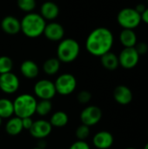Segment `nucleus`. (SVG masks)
<instances>
[{"label":"nucleus","instance_id":"obj_1","mask_svg":"<svg viewBox=\"0 0 148 149\" xmlns=\"http://www.w3.org/2000/svg\"><path fill=\"white\" fill-rule=\"evenodd\" d=\"M114 43L113 32L106 27H98L92 30L86 38V51L92 56L101 57L111 52Z\"/></svg>","mask_w":148,"mask_h":149},{"label":"nucleus","instance_id":"obj_2","mask_svg":"<svg viewBox=\"0 0 148 149\" xmlns=\"http://www.w3.org/2000/svg\"><path fill=\"white\" fill-rule=\"evenodd\" d=\"M20 24L21 31L25 37L30 38H36L44 33L46 21L41 17L39 13L32 11L26 13L20 20Z\"/></svg>","mask_w":148,"mask_h":149},{"label":"nucleus","instance_id":"obj_3","mask_svg":"<svg viewBox=\"0 0 148 149\" xmlns=\"http://www.w3.org/2000/svg\"><path fill=\"white\" fill-rule=\"evenodd\" d=\"M80 52L79 42L73 38H63L57 48V58L62 63H72L77 59Z\"/></svg>","mask_w":148,"mask_h":149},{"label":"nucleus","instance_id":"obj_4","mask_svg":"<svg viewBox=\"0 0 148 149\" xmlns=\"http://www.w3.org/2000/svg\"><path fill=\"white\" fill-rule=\"evenodd\" d=\"M36 98L29 93H22L18 95L13 101L14 114L21 119L26 117H32L36 113L37 107Z\"/></svg>","mask_w":148,"mask_h":149},{"label":"nucleus","instance_id":"obj_5","mask_svg":"<svg viewBox=\"0 0 148 149\" xmlns=\"http://www.w3.org/2000/svg\"><path fill=\"white\" fill-rule=\"evenodd\" d=\"M117 22L123 29H136L141 21L140 14L134 8H123L117 15Z\"/></svg>","mask_w":148,"mask_h":149},{"label":"nucleus","instance_id":"obj_6","mask_svg":"<svg viewBox=\"0 0 148 149\" xmlns=\"http://www.w3.org/2000/svg\"><path fill=\"white\" fill-rule=\"evenodd\" d=\"M57 93L62 96L72 94L77 87V79L71 73L60 74L54 82Z\"/></svg>","mask_w":148,"mask_h":149},{"label":"nucleus","instance_id":"obj_7","mask_svg":"<svg viewBox=\"0 0 148 149\" xmlns=\"http://www.w3.org/2000/svg\"><path fill=\"white\" fill-rule=\"evenodd\" d=\"M33 93L39 100H51L57 94L55 85L49 79H40L37 81L33 87Z\"/></svg>","mask_w":148,"mask_h":149},{"label":"nucleus","instance_id":"obj_8","mask_svg":"<svg viewBox=\"0 0 148 149\" xmlns=\"http://www.w3.org/2000/svg\"><path fill=\"white\" fill-rule=\"evenodd\" d=\"M140 55L134 47L124 48L119 54V63L124 69H133L139 64Z\"/></svg>","mask_w":148,"mask_h":149},{"label":"nucleus","instance_id":"obj_9","mask_svg":"<svg viewBox=\"0 0 148 149\" xmlns=\"http://www.w3.org/2000/svg\"><path fill=\"white\" fill-rule=\"evenodd\" d=\"M102 115V110L99 107L88 106L82 110L80 113V120L82 124L91 127L97 125L101 120Z\"/></svg>","mask_w":148,"mask_h":149},{"label":"nucleus","instance_id":"obj_10","mask_svg":"<svg viewBox=\"0 0 148 149\" xmlns=\"http://www.w3.org/2000/svg\"><path fill=\"white\" fill-rule=\"evenodd\" d=\"M20 86L18 77L10 72L0 75V90L6 94H13L17 92Z\"/></svg>","mask_w":148,"mask_h":149},{"label":"nucleus","instance_id":"obj_11","mask_svg":"<svg viewBox=\"0 0 148 149\" xmlns=\"http://www.w3.org/2000/svg\"><path fill=\"white\" fill-rule=\"evenodd\" d=\"M52 131V126L46 120H38L33 122L31 128L29 130L31 135L38 140H44L48 137Z\"/></svg>","mask_w":148,"mask_h":149},{"label":"nucleus","instance_id":"obj_12","mask_svg":"<svg viewBox=\"0 0 148 149\" xmlns=\"http://www.w3.org/2000/svg\"><path fill=\"white\" fill-rule=\"evenodd\" d=\"M43 34L50 41L59 42L64 38L65 29L61 24H59L58 22L51 21V22L46 24Z\"/></svg>","mask_w":148,"mask_h":149},{"label":"nucleus","instance_id":"obj_13","mask_svg":"<svg viewBox=\"0 0 148 149\" xmlns=\"http://www.w3.org/2000/svg\"><path fill=\"white\" fill-rule=\"evenodd\" d=\"M59 11L60 10L58 5L51 0H46L45 2H44L39 9V14L41 15V17L45 21L48 20L50 22L55 20L58 17Z\"/></svg>","mask_w":148,"mask_h":149},{"label":"nucleus","instance_id":"obj_14","mask_svg":"<svg viewBox=\"0 0 148 149\" xmlns=\"http://www.w3.org/2000/svg\"><path fill=\"white\" fill-rule=\"evenodd\" d=\"M113 95L114 100L121 106H126L130 104L133 98L132 90L125 85H120L116 86L113 90Z\"/></svg>","mask_w":148,"mask_h":149},{"label":"nucleus","instance_id":"obj_15","mask_svg":"<svg viewBox=\"0 0 148 149\" xmlns=\"http://www.w3.org/2000/svg\"><path fill=\"white\" fill-rule=\"evenodd\" d=\"M2 31L8 35H17L21 31L20 20L14 16H6L1 20Z\"/></svg>","mask_w":148,"mask_h":149},{"label":"nucleus","instance_id":"obj_16","mask_svg":"<svg viewBox=\"0 0 148 149\" xmlns=\"http://www.w3.org/2000/svg\"><path fill=\"white\" fill-rule=\"evenodd\" d=\"M114 142L113 135L108 131H99L92 138L93 146L98 149H109Z\"/></svg>","mask_w":148,"mask_h":149},{"label":"nucleus","instance_id":"obj_17","mask_svg":"<svg viewBox=\"0 0 148 149\" xmlns=\"http://www.w3.org/2000/svg\"><path fill=\"white\" fill-rule=\"evenodd\" d=\"M20 72L22 75L29 79H33L37 78L39 74V68L36 62L33 60H24L20 65Z\"/></svg>","mask_w":148,"mask_h":149},{"label":"nucleus","instance_id":"obj_18","mask_svg":"<svg viewBox=\"0 0 148 149\" xmlns=\"http://www.w3.org/2000/svg\"><path fill=\"white\" fill-rule=\"evenodd\" d=\"M24 130L22 119L17 116H12L8 119L5 124V132L10 136H17Z\"/></svg>","mask_w":148,"mask_h":149},{"label":"nucleus","instance_id":"obj_19","mask_svg":"<svg viewBox=\"0 0 148 149\" xmlns=\"http://www.w3.org/2000/svg\"><path fill=\"white\" fill-rule=\"evenodd\" d=\"M120 42L124 46V48L134 47L137 42V35L134 30L123 29L120 33Z\"/></svg>","mask_w":148,"mask_h":149},{"label":"nucleus","instance_id":"obj_20","mask_svg":"<svg viewBox=\"0 0 148 149\" xmlns=\"http://www.w3.org/2000/svg\"><path fill=\"white\" fill-rule=\"evenodd\" d=\"M100 61L103 67L109 71H114L120 66L118 55H116L112 52H109L104 54L103 56H101Z\"/></svg>","mask_w":148,"mask_h":149},{"label":"nucleus","instance_id":"obj_21","mask_svg":"<svg viewBox=\"0 0 148 149\" xmlns=\"http://www.w3.org/2000/svg\"><path fill=\"white\" fill-rule=\"evenodd\" d=\"M69 121V117L68 114L64 112V111H57L55 112L51 116L49 120L52 127H64L67 125Z\"/></svg>","mask_w":148,"mask_h":149},{"label":"nucleus","instance_id":"obj_22","mask_svg":"<svg viewBox=\"0 0 148 149\" xmlns=\"http://www.w3.org/2000/svg\"><path fill=\"white\" fill-rule=\"evenodd\" d=\"M14 115L13 101L7 98L0 99V118L9 119Z\"/></svg>","mask_w":148,"mask_h":149},{"label":"nucleus","instance_id":"obj_23","mask_svg":"<svg viewBox=\"0 0 148 149\" xmlns=\"http://www.w3.org/2000/svg\"><path fill=\"white\" fill-rule=\"evenodd\" d=\"M61 62L58 59V58H50L46 59L43 64V71L45 74L49 76L55 75L58 72L60 69Z\"/></svg>","mask_w":148,"mask_h":149},{"label":"nucleus","instance_id":"obj_24","mask_svg":"<svg viewBox=\"0 0 148 149\" xmlns=\"http://www.w3.org/2000/svg\"><path fill=\"white\" fill-rule=\"evenodd\" d=\"M52 109V104L51 100H40L37 103V107H36V113L41 116L44 117L48 115Z\"/></svg>","mask_w":148,"mask_h":149},{"label":"nucleus","instance_id":"obj_25","mask_svg":"<svg viewBox=\"0 0 148 149\" xmlns=\"http://www.w3.org/2000/svg\"><path fill=\"white\" fill-rule=\"evenodd\" d=\"M17 7L24 12H32L36 8V0H17Z\"/></svg>","mask_w":148,"mask_h":149},{"label":"nucleus","instance_id":"obj_26","mask_svg":"<svg viewBox=\"0 0 148 149\" xmlns=\"http://www.w3.org/2000/svg\"><path fill=\"white\" fill-rule=\"evenodd\" d=\"M13 61L8 56H0V75L11 72Z\"/></svg>","mask_w":148,"mask_h":149},{"label":"nucleus","instance_id":"obj_27","mask_svg":"<svg viewBox=\"0 0 148 149\" xmlns=\"http://www.w3.org/2000/svg\"><path fill=\"white\" fill-rule=\"evenodd\" d=\"M91 134L90 127L85 126L84 124H81L79 126L75 131V135L78 141H85Z\"/></svg>","mask_w":148,"mask_h":149},{"label":"nucleus","instance_id":"obj_28","mask_svg":"<svg viewBox=\"0 0 148 149\" xmlns=\"http://www.w3.org/2000/svg\"><path fill=\"white\" fill-rule=\"evenodd\" d=\"M77 100L81 104H86L92 100V93L87 90H82L78 93Z\"/></svg>","mask_w":148,"mask_h":149},{"label":"nucleus","instance_id":"obj_29","mask_svg":"<svg viewBox=\"0 0 148 149\" xmlns=\"http://www.w3.org/2000/svg\"><path fill=\"white\" fill-rule=\"evenodd\" d=\"M134 48L136 49L137 52L139 53L140 56L141 55H145L146 53H147L148 52V45L146 42H139L136 44V45L134 46Z\"/></svg>","mask_w":148,"mask_h":149},{"label":"nucleus","instance_id":"obj_30","mask_svg":"<svg viewBox=\"0 0 148 149\" xmlns=\"http://www.w3.org/2000/svg\"><path fill=\"white\" fill-rule=\"evenodd\" d=\"M69 149H91V148L85 141H76L70 146Z\"/></svg>","mask_w":148,"mask_h":149},{"label":"nucleus","instance_id":"obj_31","mask_svg":"<svg viewBox=\"0 0 148 149\" xmlns=\"http://www.w3.org/2000/svg\"><path fill=\"white\" fill-rule=\"evenodd\" d=\"M34 120H32L31 117H26V118H23L22 119V125H23V128L24 130H30L33 125Z\"/></svg>","mask_w":148,"mask_h":149},{"label":"nucleus","instance_id":"obj_32","mask_svg":"<svg viewBox=\"0 0 148 149\" xmlns=\"http://www.w3.org/2000/svg\"><path fill=\"white\" fill-rule=\"evenodd\" d=\"M140 16H141V21L148 24V7H147V9L143 11V13L140 14Z\"/></svg>","mask_w":148,"mask_h":149},{"label":"nucleus","instance_id":"obj_33","mask_svg":"<svg viewBox=\"0 0 148 149\" xmlns=\"http://www.w3.org/2000/svg\"><path fill=\"white\" fill-rule=\"evenodd\" d=\"M134 9H135L140 14H141V13H143V11L147 9V6H146L144 3H139V4H137V5L134 7Z\"/></svg>","mask_w":148,"mask_h":149},{"label":"nucleus","instance_id":"obj_34","mask_svg":"<svg viewBox=\"0 0 148 149\" xmlns=\"http://www.w3.org/2000/svg\"><path fill=\"white\" fill-rule=\"evenodd\" d=\"M39 141H39V144H38V148H42V149L45 148V147H46V143H45V141H44V140H39Z\"/></svg>","mask_w":148,"mask_h":149},{"label":"nucleus","instance_id":"obj_35","mask_svg":"<svg viewBox=\"0 0 148 149\" xmlns=\"http://www.w3.org/2000/svg\"><path fill=\"white\" fill-rule=\"evenodd\" d=\"M143 149H148V142L146 144V145H145V147H144V148Z\"/></svg>","mask_w":148,"mask_h":149},{"label":"nucleus","instance_id":"obj_36","mask_svg":"<svg viewBox=\"0 0 148 149\" xmlns=\"http://www.w3.org/2000/svg\"><path fill=\"white\" fill-rule=\"evenodd\" d=\"M125 149H137V148H125Z\"/></svg>","mask_w":148,"mask_h":149},{"label":"nucleus","instance_id":"obj_37","mask_svg":"<svg viewBox=\"0 0 148 149\" xmlns=\"http://www.w3.org/2000/svg\"><path fill=\"white\" fill-rule=\"evenodd\" d=\"M2 120H3V119L0 118V127H1V125H2Z\"/></svg>","mask_w":148,"mask_h":149},{"label":"nucleus","instance_id":"obj_38","mask_svg":"<svg viewBox=\"0 0 148 149\" xmlns=\"http://www.w3.org/2000/svg\"><path fill=\"white\" fill-rule=\"evenodd\" d=\"M31 149H42V148H38V147H36V148H33Z\"/></svg>","mask_w":148,"mask_h":149},{"label":"nucleus","instance_id":"obj_39","mask_svg":"<svg viewBox=\"0 0 148 149\" xmlns=\"http://www.w3.org/2000/svg\"><path fill=\"white\" fill-rule=\"evenodd\" d=\"M147 5H148V0H147Z\"/></svg>","mask_w":148,"mask_h":149},{"label":"nucleus","instance_id":"obj_40","mask_svg":"<svg viewBox=\"0 0 148 149\" xmlns=\"http://www.w3.org/2000/svg\"><path fill=\"white\" fill-rule=\"evenodd\" d=\"M147 134H148V130H147Z\"/></svg>","mask_w":148,"mask_h":149},{"label":"nucleus","instance_id":"obj_41","mask_svg":"<svg viewBox=\"0 0 148 149\" xmlns=\"http://www.w3.org/2000/svg\"><path fill=\"white\" fill-rule=\"evenodd\" d=\"M59 149H62V148H59Z\"/></svg>","mask_w":148,"mask_h":149},{"label":"nucleus","instance_id":"obj_42","mask_svg":"<svg viewBox=\"0 0 148 149\" xmlns=\"http://www.w3.org/2000/svg\"><path fill=\"white\" fill-rule=\"evenodd\" d=\"M51 1H52V0H51Z\"/></svg>","mask_w":148,"mask_h":149}]
</instances>
